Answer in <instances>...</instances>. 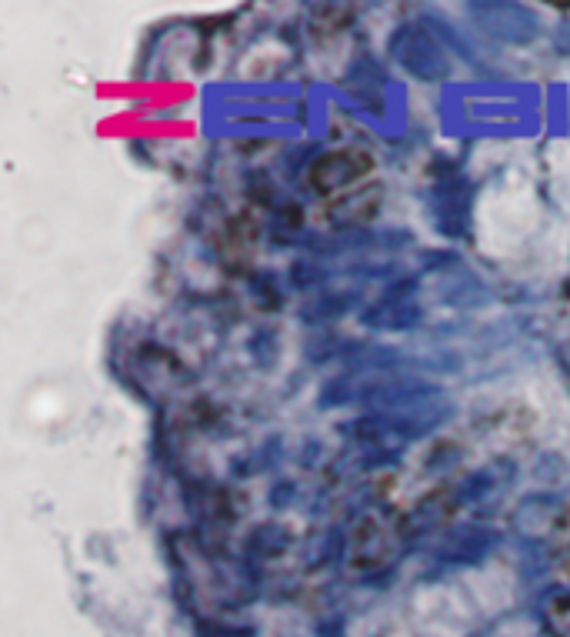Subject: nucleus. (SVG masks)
Here are the masks:
<instances>
[{
    "label": "nucleus",
    "instance_id": "obj_3",
    "mask_svg": "<svg viewBox=\"0 0 570 637\" xmlns=\"http://www.w3.org/2000/svg\"><path fill=\"white\" fill-rule=\"evenodd\" d=\"M417 294V277H407L404 284H390V291L380 297L377 304L367 307V314L360 317L367 327H377V331H410V327L420 324V307L414 304Z\"/></svg>",
    "mask_w": 570,
    "mask_h": 637
},
{
    "label": "nucleus",
    "instance_id": "obj_2",
    "mask_svg": "<svg viewBox=\"0 0 570 637\" xmlns=\"http://www.w3.org/2000/svg\"><path fill=\"white\" fill-rule=\"evenodd\" d=\"M467 11L497 41L527 44L537 37V14L524 4H467Z\"/></svg>",
    "mask_w": 570,
    "mask_h": 637
},
{
    "label": "nucleus",
    "instance_id": "obj_4",
    "mask_svg": "<svg viewBox=\"0 0 570 637\" xmlns=\"http://www.w3.org/2000/svg\"><path fill=\"white\" fill-rule=\"evenodd\" d=\"M500 544V534L494 527H477V524H460L454 527L437 547V557H444L450 564H477Z\"/></svg>",
    "mask_w": 570,
    "mask_h": 637
},
{
    "label": "nucleus",
    "instance_id": "obj_10",
    "mask_svg": "<svg viewBox=\"0 0 570 637\" xmlns=\"http://www.w3.org/2000/svg\"><path fill=\"white\" fill-rule=\"evenodd\" d=\"M490 487H494V474L490 471H477V474H470L464 484L457 487V497H460V504H474L480 501Z\"/></svg>",
    "mask_w": 570,
    "mask_h": 637
},
{
    "label": "nucleus",
    "instance_id": "obj_5",
    "mask_svg": "<svg viewBox=\"0 0 570 637\" xmlns=\"http://www.w3.org/2000/svg\"><path fill=\"white\" fill-rule=\"evenodd\" d=\"M360 304V294L357 291H340V294H330L324 291L314 301H307L300 307V317H304L307 324H324V321H334V317H344L347 311H354Z\"/></svg>",
    "mask_w": 570,
    "mask_h": 637
},
{
    "label": "nucleus",
    "instance_id": "obj_6",
    "mask_svg": "<svg viewBox=\"0 0 570 637\" xmlns=\"http://www.w3.org/2000/svg\"><path fill=\"white\" fill-rule=\"evenodd\" d=\"M360 401V377L357 374H340V377H330V381L320 387V397L317 404L330 411V407H344V404H354Z\"/></svg>",
    "mask_w": 570,
    "mask_h": 637
},
{
    "label": "nucleus",
    "instance_id": "obj_8",
    "mask_svg": "<svg viewBox=\"0 0 570 637\" xmlns=\"http://www.w3.org/2000/svg\"><path fill=\"white\" fill-rule=\"evenodd\" d=\"M290 284L297 291H317L320 284H327V267L320 261H294L290 264Z\"/></svg>",
    "mask_w": 570,
    "mask_h": 637
},
{
    "label": "nucleus",
    "instance_id": "obj_11",
    "mask_svg": "<svg viewBox=\"0 0 570 637\" xmlns=\"http://www.w3.org/2000/svg\"><path fill=\"white\" fill-rule=\"evenodd\" d=\"M294 494H297L294 484H280L277 491H274V507H284V504H287L284 497H294Z\"/></svg>",
    "mask_w": 570,
    "mask_h": 637
},
{
    "label": "nucleus",
    "instance_id": "obj_1",
    "mask_svg": "<svg viewBox=\"0 0 570 637\" xmlns=\"http://www.w3.org/2000/svg\"><path fill=\"white\" fill-rule=\"evenodd\" d=\"M390 51H394L397 64L404 67L407 74H414L417 81H440V77L447 74V57L434 41V34H427L424 27L417 24L400 27L394 41H390Z\"/></svg>",
    "mask_w": 570,
    "mask_h": 637
},
{
    "label": "nucleus",
    "instance_id": "obj_9",
    "mask_svg": "<svg viewBox=\"0 0 570 637\" xmlns=\"http://www.w3.org/2000/svg\"><path fill=\"white\" fill-rule=\"evenodd\" d=\"M444 301L454 304V307H477L487 301V291L484 284L474 281L470 274H464V284L457 287V291H444Z\"/></svg>",
    "mask_w": 570,
    "mask_h": 637
},
{
    "label": "nucleus",
    "instance_id": "obj_7",
    "mask_svg": "<svg viewBox=\"0 0 570 637\" xmlns=\"http://www.w3.org/2000/svg\"><path fill=\"white\" fill-rule=\"evenodd\" d=\"M287 531L280 524H260L257 531H254V537H250V551L254 554H280L287 547Z\"/></svg>",
    "mask_w": 570,
    "mask_h": 637
}]
</instances>
